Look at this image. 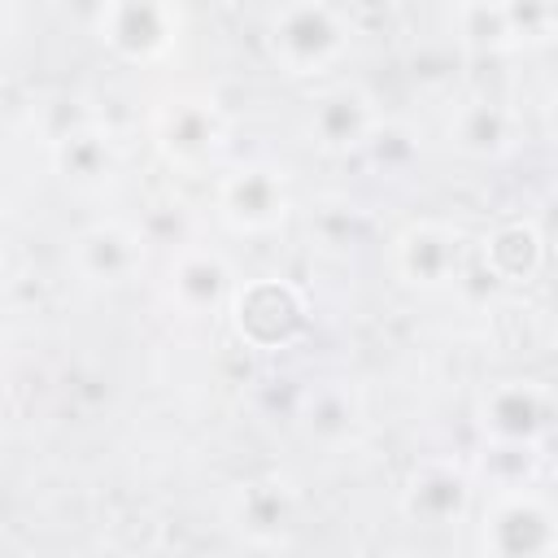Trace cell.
I'll use <instances>...</instances> for the list:
<instances>
[{
  "label": "cell",
  "instance_id": "1",
  "mask_svg": "<svg viewBox=\"0 0 558 558\" xmlns=\"http://www.w3.org/2000/svg\"><path fill=\"white\" fill-rule=\"evenodd\" d=\"M266 57L288 78H323L331 74L353 48V22L344 9L323 0H296L266 13L262 26Z\"/></svg>",
  "mask_w": 558,
  "mask_h": 558
},
{
  "label": "cell",
  "instance_id": "2",
  "mask_svg": "<svg viewBox=\"0 0 558 558\" xmlns=\"http://www.w3.org/2000/svg\"><path fill=\"white\" fill-rule=\"evenodd\" d=\"M227 318H231V331H235L240 349L279 353V349H292V344L305 340V331L314 323V310H310L305 288H296L292 279L257 275V279L235 283V292L227 301Z\"/></svg>",
  "mask_w": 558,
  "mask_h": 558
},
{
  "label": "cell",
  "instance_id": "3",
  "mask_svg": "<svg viewBox=\"0 0 558 558\" xmlns=\"http://www.w3.org/2000/svg\"><path fill=\"white\" fill-rule=\"evenodd\" d=\"M153 144L166 166L201 174L209 170L227 148V113L205 92H170L153 109Z\"/></svg>",
  "mask_w": 558,
  "mask_h": 558
},
{
  "label": "cell",
  "instance_id": "4",
  "mask_svg": "<svg viewBox=\"0 0 558 558\" xmlns=\"http://www.w3.org/2000/svg\"><path fill=\"white\" fill-rule=\"evenodd\" d=\"M466 231L445 218H414L388 248L392 275L414 292H449L466 279Z\"/></svg>",
  "mask_w": 558,
  "mask_h": 558
},
{
  "label": "cell",
  "instance_id": "5",
  "mask_svg": "<svg viewBox=\"0 0 558 558\" xmlns=\"http://www.w3.org/2000/svg\"><path fill=\"white\" fill-rule=\"evenodd\" d=\"M558 545V519L541 488L488 493L480 510V554L484 558H545Z\"/></svg>",
  "mask_w": 558,
  "mask_h": 558
},
{
  "label": "cell",
  "instance_id": "6",
  "mask_svg": "<svg viewBox=\"0 0 558 558\" xmlns=\"http://www.w3.org/2000/svg\"><path fill=\"white\" fill-rule=\"evenodd\" d=\"M96 39L126 65L161 61L183 35V9L157 0H113L92 13Z\"/></svg>",
  "mask_w": 558,
  "mask_h": 558
},
{
  "label": "cell",
  "instance_id": "7",
  "mask_svg": "<svg viewBox=\"0 0 558 558\" xmlns=\"http://www.w3.org/2000/svg\"><path fill=\"white\" fill-rule=\"evenodd\" d=\"M214 209L235 235H270L283 227V218L292 209L288 174L279 166H266V161L235 166L218 179Z\"/></svg>",
  "mask_w": 558,
  "mask_h": 558
},
{
  "label": "cell",
  "instance_id": "8",
  "mask_svg": "<svg viewBox=\"0 0 558 558\" xmlns=\"http://www.w3.org/2000/svg\"><path fill=\"white\" fill-rule=\"evenodd\" d=\"M475 427L488 445H545L554 392L541 379H497L475 397Z\"/></svg>",
  "mask_w": 558,
  "mask_h": 558
},
{
  "label": "cell",
  "instance_id": "9",
  "mask_svg": "<svg viewBox=\"0 0 558 558\" xmlns=\"http://www.w3.org/2000/svg\"><path fill=\"white\" fill-rule=\"evenodd\" d=\"M475 506V480L453 458H418L401 484V510L423 527H458Z\"/></svg>",
  "mask_w": 558,
  "mask_h": 558
},
{
  "label": "cell",
  "instance_id": "10",
  "mask_svg": "<svg viewBox=\"0 0 558 558\" xmlns=\"http://www.w3.org/2000/svg\"><path fill=\"white\" fill-rule=\"evenodd\" d=\"M379 122H384L379 105L362 83H331L310 100L305 135L318 153L344 157V153H357Z\"/></svg>",
  "mask_w": 558,
  "mask_h": 558
},
{
  "label": "cell",
  "instance_id": "11",
  "mask_svg": "<svg viewBox=\"0 0 558 558\" xmlns=\"http://www.w3.org/2000/svg\"><path fill=\"white\" fill-rule=\"evenodd\" d=\"M144 231L122 222V218H100L92 227H83L70 240V266L78 270V279L100 283V288H118L131 283L144 270Z\"/></svg>",
  "mask_w": 558,
  "mask_h": 558
},
{
  "label": "cell",
  "instance_id": "12",
  "mask_svg": "<svg viewBox=\"0 0 558 558\" xmlns=\"http://www.w3.org/2000/svg\"><path fill=\"white\" fill-rule=\"evenodd\" d=\"M166 292L183 318H218V314H227V301L235 292V270L218 248L187 244L170 262Z\"/></svg>",
  "mask_w": 558,
  "mask_h": 558
},
{
  "label": "cell",
  "instance_id": "13",
  "mask_svg": "<svg viewBox=\"0 0 558 558\" xmlns=\"http://www.w3.org/2000/svg\"><path fill=\"white\" fill-rule=\"evenodd\" d=\"M519 113L493 96H471V100H458L449 109V122H445V140L453 153L471 157V161H493V157H506L514 144H519Z\"/></svg>",
  "mask_w": 558,
  "mask_h": 558
},
{
  "label": "cell",
  "instance_id": "14",
  "mask_svg": "<svg viewBox=\"0 0 558 558\" xmlns=\"http://www.w3.org/2000/svg\"><path fill=\"white\" fill-rule=\"evenodd\" d=\"M118 166H122V153H118L113 135L92 118L52 135V170L78 192H96V187L113 183Z\"/></svg>",
  "mask_w": 558,
  "mask_h": 558
},
{
  "label": "cell",
  "instance_id": "15",
  "mask_svg": "<svg viewBox=\"0 0 558 558\" xmlns=\"http://www.w3.org/2000/svg\"><path fill=\"white\" fill-rule=\"evenodd\" d=\"M480 266L501 288H532L541 279V270H545V235H541V227L527 222V218L497 222L480 240Z\"/></svg>",
  "mask_w": 558,
  "mask_h": 558
},
{
  "label": "cell",
  "instance_id": "16",
  "mask_svg": "<svg viewBox=\"0 0 558 558\" xmlns=\"http://www.w3.org/2000/svg\"><path fill=\"white\" fill-rule=\"evenodd\" d=\"M292 519H296V493L283 475H257L231 493V523L253 545H279Z\"/></svg>",
  "mask_w": 558,
  "mask_h": 558
},
{
  "label": "cell",
  "instance_id": "17",
  "mask_svg": "<svg viewBox=\"0 0 558 558\" xmlns=\"http://www.w3.org/2000/svg\"><path fill=\"white\" fill-rule=\"evenodd\" d=\"M362 423V397L349 379H323L301 397V432L323 449L353 445Z\"/></svg>",
  "mask_w": 558,
  "mask_h": 558
},
{
  "label": "cell",
  "instance_id": "18",
  "mask_svg": "<svg viewBox=\"0 0 558 558\" xmlns=\"http://www.w3.org/2000/svg\"><path fill=\"white\" fill-rule=\"evenodd\" d=\"M449 22H453V44L458 48H466V52H488V57H497V52H514L519 44H514V22H510V4H458L453 13H449Z\"/></svg>",
  "mask_w": 558,
  "mask_h": 558
},
{
  "label": "cell",
  "instance_id": "19",
  "mask_svg": "<svg viewBox=\"0 0 558 558\" xmlns=\"http://www.w3.org/2000/svg\"><path fill=\"white\" fill-rule=\"evenodd\" d=\"M541 471V445H488L471 471V480H484L493 493H514V488H536Z\"/></svg>",
  "mask_w": 558,
  "mask_h": 558
},
{
  "label": "cell",
  "instance_id": "20",
  "mask_svg": "<svg viewBox=\"0 0 558 558\" xmlns=\"http://www.w3.org/2000/svg\"><path fill=\"white\" fill-rule=\"evenodd\" d=\"M362 148H366L384 170H401V166L414 161V140L405 135V126H392V122H379Z\"/></svg>",
  "mask_w": 558,
  "mask_h": 558
}]
</instances>
